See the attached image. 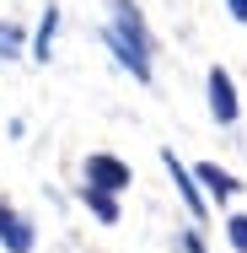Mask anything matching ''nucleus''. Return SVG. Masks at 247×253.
<instances>
[{
	"label": "nucleus",
	"mask_w": 247,
	"mask_h": 253,
	"mask_svg": "<svg viewBox=\"0 0 247 253\" xmlns=\"http://www.w3.org/2000/svg\"><path fill=\"white\" fill-rule=\"evenodd\" d=\"M107 43L118 54V65H129L140 81H150V33L135 11V0H113V27H107Z\"/></svg>",
	"instance_id": "1"
},
{
	"label": "nucleus",
	"mask_w": 247,
	"mask_h": 253,
	"mask_svg": "<svg viewBox=\"0 0 247 253\" xmlns=\"http://www.w3.org/2000/svg\"><path fill=\"white\" fill-rule=\"evenodd\" d=\"M135 178H129V167L118 162V156H86V189H102V194H113V189H129Z\"/></svg>",
	"instance_id": "2"
},
{
	"label": "nucleus",
	"mask_w": 247,
	"mask_h": 253,
	"mask_svg": "<svg viewBox=\"0 0 247 253\" xmlns=\"http://www.w3.org/2000/svg\"><path fill=\"white\" fill-rule=\"evenodd\" d=\"M210 108H215L220 124H237V92H231V76H226L220 65L210 70Z\"/></svg>",
	"instance_id": "3"
},
{
	"label": "nucleus",
	"mask_w": 247,
	"mask_h": 253,
	"mask_svg": "<svg viewBox=\"0 0 247 253\" xmlns=\"http://www.w3.org/2000/svg\"><path fill=\"white\" fill-rule=\"evenodd\" d=\"M0 243L11 253H33V226H27L16 210H5V205H0Z\"/></svg>",
	"instance_id": "4"
},
{
	"label": "nucleus",
	"mask_w": 247,
	"mask_h": 253,
	"mask_svg": "<svg viewBox=\"0 0 247 253\" xmlns=\"http://www.w3.org/2000/svg\"><path fill=\"white\" fill-rule=\"evenodd\" d=\"M161 162H167V172H172V183H177V194H183V205H188V210H194V215H204V200H199V189H194V178H188V172H183V162H177V156H172V151H161Z\"/></svg>",
	"instance_id": "5"
},
{
	"label": "nucleus",
	"mask_w": 247,
	"mask_h": 253,
	"mask_svg": "<svg viewBox=\"0 0 247 253\" xmlns=\"http://www.w3.org/2000/svg\"><path fill=\"white\" fill-rule=\"evenodd\" d=\"M199 183H204V189H210L215 200H226V194H237V178H231V172H220L215 162H204V167H199Z\"/></svg>",
	"instance_id": "6"
},
{
	"label": "nucleus",
	"mask_w": 247,
	"mask_h": 253,
	"mask_svg": "<svg viewBox=\"0 0 247 253\" xmlns=\"http://www.w3.org/2000/svg\"><path fill=\"white\" fill-rule=\"evenodd\" d=\"M81 200L92 205V215H102V221H118V205H113V194H102V189H86V183H81Z\"/></svg>",
	"instance_id": "7"
},
{
	"label": "nucleus",
	"mask_w": 247,
	"mask_h": 253,
	"mask_svg": "<svg viewBox=\"0 0 247 253\" xmlns=\"http://www.w3.org/2000/svg\"><path fill=\"white\" fill-rule=\"evenodd\" d=\"M54 27H59V11L49 5V16H43V27H38V59H49V49H54Z\"/></svg>",
	"instance_id": "8"
},
{
	"label": "nucleus",
	"mask_w": 247,
	"mask_h": 253,
	"mask_svg": "<svg viewBox=\"0 0 247 253\" xmlns=\"http://www.w3.org/2000/svg\"><path fill=\"white\" fill-rule=\"evenodd\" d=\"M16 49H22V27H11V22H0V59H11Z\"/></svg>",
	"instance_id": "9"
},
{
	"label": "nucleus",
	"mask_w": 247,
	"mask_h": 253,
	"mask_svg": "<svg viewBox=\"0 0 247 253\" xmlns=\"http://www.w3.org/2000/svg\"><path fill=\"white\" fill-rule=\"evenodd\" d=\"M226 237H231L237 253H247V215H231V221H226Z\"/></svg>",
	"instance_id": "10"
},
{
	"label": "nucleus",
	"mask_w": 247,
	"mask_h": 253,
	"mask_svg": "<svg viewBox=\"0 0 247 253\" xmlns=\"http://www.w3.org/2000/svg\"><path fill=\"white\" fill-rule=\"evenodd\" d=\"M226 5H231V16H237V22H247V0H226Z\"/></svg>",
	"instance_id": "11"
}]
</instances>
